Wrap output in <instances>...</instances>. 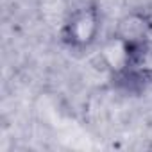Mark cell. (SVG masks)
<instances>
[{
    "instance_id": "cell-1",
    "label": "cell",
    "mask_w": 152,
    "mask_h": 152,
    "mask_svg": "<svg viewBox=\"0 0 152 152\" xmlns=\"http://www.w3.org/2000/svg\"><path fill=\"white\" fill-rule=\"evenodd\" d=\"M99 31V13L95 9H79L64 25V39L70 47L84 48L95 41Z\"/></svg>"
}]
</instances>
